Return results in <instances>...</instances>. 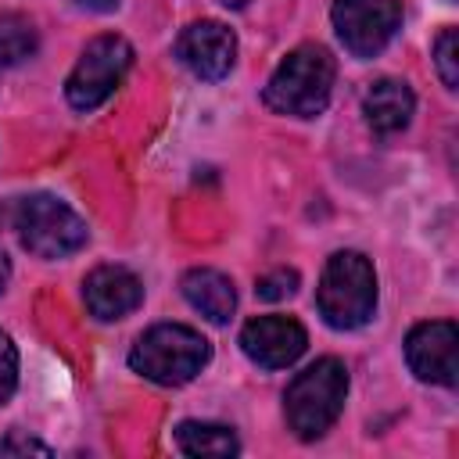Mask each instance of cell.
I'll list each match as a JSON object with an SVG mask.
<instances>
[{
	"label": "cell",
	"mask_w": 459,
	"mask_h": 459,
	"mask_svg": "<svg viewBox=\"0 0 459 459\" xmlns=\"http://www.w3.org/2000/svg\"><path fill=\"white\" fill-rule=\"evenodd\" d=\"M294 290H298V273H294V269H273V273H265V276L258 280V287H255V294L265 298V301L290 298Z\"/></svg>",
	"instance_id": "e0dca14e"
},
{
	"label": "cell",
	"mask_w": 459,
	"mask_h": 459,
	"mask_svg": "<svg viewBox=\"0 0 459 459\" xmlns=\"http://www.w3.org/2000/svg\"><path fill=\"white\" fill-rule=\"evenodd\" d=\"M412 111H416V97H412L409 82H402V79H391V75L387 79H377L362 93V115H366V126L377 136L402 133L409 126Z\"/></svg>",
	"instance_id": "7c38bea8"
},
{
	"label": "cell",
	"mask_w": 459,
	"mask_h": 459,
	"mask_svg": "<svg viewBox=\"0 0 459 459\" xmlns=\"http://www.w3.org/2000/svg\"><path fill=\"white\" fill-rule=\"evenodd\" d=\"M333 75H337V65L330 50L319 43H301L276 65V72L262 90V100L276 115L316 118L330 104Z\"/></svg>",
	"instance_id": "6da1fadb"
},
{
	"label": "cell",
	"mask_w": 459,
	"mask_h": 459,
	"mask_svg": "<svg viewBox=\"0 0 459 459\" xmlns=\"http://www.w3.org/2000/svg\"><path fill=\"white\" fill-rule=\"evenodd\" d=\"M212 359V344L201 330L183 326V323H158L147 333L136 337L129 351V366L161 384V387H179L190 384Z\"/></svg>",
	"instance_id": "277c9868"
},
{
	"label": "cell",
	"mask_w": 459,
	"mask_h": 459,
	"mask_svg": "<svg viewBox=\"0 0 459 459\" xmlns=\"http://www.w3.org/2000/svg\"><path fill=\"white\" fill-rule=\"evenodd\" d=\"M0 452H36V455H50V448H47L43 441H36V437H22L18 430H14L7 441H0Z\"/></svg>",
	"instance_id": "d6986e66"
},
{
	"label": "cell",
	"mask_w": 459,
	"mask_h": 459,
	"mask_svg": "<svg viewBox=\"0 0 459 459\" xmlns=\"http://www.w3.org/2000/svg\"><path fill=\"white\" fill-rule=\"evenodd\" d=\"M316 305L326 326L333 330H359L377 312V273L362 251H337L326 258Z\"/></svg>",
	"instance_id": "7a4b0ae2"
},
{
	"label": "cell",
	"mask_w": 459,
	"mask_h": 459,
	"mask_svg": "<svg viewBox=\"0 0 459 459\" xmlns=\"http://www.w3.org/2000/svg\"><path fill=\"white\" fill-rule=\"evenodd\" d=\"M348 398V369L341 359H316L308 369H301L290 387L283 391V416L287 427L301 437V441H316L323 437Z\"/></svg>",
	"instance_id": "3957f363"
},
{
	"label": "cell",
	"mask_w": 459,
	"mask_h": 459,
	"mask_svg": "<svg viewBox=\"0 0 459 459\" xmlns=\"http://www.w3.org/2000/svg\"><path fill=\"white\" fill-rule=\"evenodd\" d=\"M219 4H222V7H233V11H237V7H244L247 0H219Z\"/></svg>",
	"instance_id": "7402d4cb"
},
{
	"label": "cell",
	"mask_w": 459,
	"mask_h": 459,
	"mask_svg": "<svg viewBox=\"0 0 459 459\" xmlns=\"http://www.w3.org/2000/svg\"><path fill=\"white\" fill-rule=\"evenodd\" d=\"M82 298H86V308L111 323V319H126L129 312L140 308L143 301V283L133 269L126 265H97L86 283H82Z\"/></svg>",
	"instance_id": "8fae6325"
},
{
	"label": "cell",
	"mask_w": 459,
	"mask_h": 459,
	"mask_svg": "<svg viewBox=\"0 0 459 459\" xmlns=\"http://www.w3.org/2000/svg\"><path fill=\"white\" fill-rule=\"evenodd\" d=\"M14 387H18V351H14L11 337L0 330V405L11 402Z\"/></svg>",
	"instance_id": "ac0fdd59"
},
{
	"label": "cell",
	"mask_w": 459,
	"mask_h": 459,
	"mask_svg": "<svg viewBox=\"0 0 459 459\" xmlns=\"http://www.w3.org/2000/svg\"><path fill=\"white\" fill-rule=\"evenodd\" d=\"M39 47L36 25L25 14H0V68L22 65Z\"/></svg>",
	"instance_id": "9a60e30c"
},
{
	"label": "cell",
	"mask_w": 459,
	"mask_h": 459,
	"mask_svg": "<svg viewBox=\"0 0 459 459\" xmlns=\"http://www.w3.org/2000/svg\"><path fill=\"white\" fill-rule=\"evenodd\" d=\"M455 348H459V330L448 319L420 323L405 337V362L423 384H441L455 387Z\"/></svg>",
	"instance_id": "9c48e42d"
},
{
	"label": "cell",
	"mask_w": 459,
	"mask_h": 459,
	"mask_svg": "<svg viewBox=\"0 0 459 459\" xmlns=\"http://www.w3.org/2000/svg\"><path fill=\"white\" fill-rule=\"evenodd\" d=\"M240 348L255 366L283 369V366H294L305 355L308 333L294 316H258V319L244 323Z\"/></svg>",
	"instance_id": "ba28073f"
},
{
	"label": "cell",
	"mask_w": 459,
	"mask_h": 459,
	"mask_svg": "<svg viewBox=\"0 0 459 459\" xmlns=\"http://www.w3.org/2000/svg\"><path fill=\"white\" fill-rule=\"evenodd\" d=\"M133 65V47L115 36V32H104L97 39H90L72 68V75L65 79V97L75 111H93L100 108L115 86L122 82V75L129 72Z\"/></svg>",
	"instance_id": "8992f818"
},
{
	"label": "cell",
	"mask_w": 459,
	"mask_h": 459,
	"mask_svg": "<svg viewBox=\"0 0 459 459\" xmlns=\"http://www.w3.org/2000/svg\"><path fill=\"white\" fill-rule=\"evenodd\" d=\"M183 298L212 323H230L233 308H237V287L226 273L219 269H190L183 280Z\"/></svg>",
	"instance_id": "4fadbf2b"
},
{
	"label": "cell",
	"mask_w": 459,
	"mask_h": 459,
	"mask_svg": "<svg viewBox=\"0 0 459 459\" xmlns=\"http://www.w3.org/2000/svg\"><path fill=\"white\" fill-rule=\"evenodd\" d=\"M75 4H79V7H86V11H100V14L118 7V0H75Z\"/></svg>",
	"instance_id": "ffe728a7"
},
{
	"label": "cell",
	"mask_w": 459,
	"mask_h": 459,
	"mask_svg": "<svg viewBox=\"0 0 459 459\" xmlns=\"http://www.w3.org/2000/svg\"><path fill=\"white\" fill-rule=\"evenodd\" d=\"M176 57L197 75V79H222L230 75L233 61H237V36L215 22V18H201L194 25H186L176 39Z\"/></svg>",
	"instance_id": "30bf717a"
},
{
	"label": "cell",
	"mask_w": 459,
	"mask_h": 459,
	"mask_svg": "<svg viewBox=\"0 0 459 459\" xmlns=\"http://www.w3.org/2000/svg\"><path fill=\"white\" fill-rule=\"evenodd\" d=\"M11 226L25 251L36 258H68L75 255L90 230L86 222L54 194H29L11 204Z\"/></svg>",
	"instance_id": "5b68a950"
},
{
	"label": "cell",
	"mask_w": 459,
	"mask_h": 459,
	"mask_svg": "<svg viewBox=\"0 0 459 459\" xmlns=\"http://www.w3.org/2000/svg\"><path fill=\"white\" fill-rule=\"evenodd\" d=\"M176 445L183 455H237L240 452V441L230 427L222 423H204V420H183L176 427Z\"/></svg>",
	"instance_id": "5bb4252c"
},
{
	"label": "cell",
	"mask_w": 459,
	"mask_h": 459,
	"mask_svg": "<svg viewBox=\"0 0 459 459\" xmlns=\"http://www.w3.org/2000/svg\"><path fill=\"white\" fill-rule=\"evenodd\" d=\"M434 65H437L441 82L448 90H455V82H459V32L452 25L434 39Z\"/></svg>",
	"instance_id": "2e32d148"
},
{
	"label": "cell",
	"mask_w": 459,
	"mask_h": 459,
	"mask_svg": "<svg viewBox=\"0 0 459 459\" xmlns=\"http://www.w3.org/2000/svg\"><path fill=\"white\" fill-rule=\"evenodd\" d=\"M7 280H11V258H7V255H4V247H0V294H4Z\"/></svg>",
	"instance_id": "44dd1931"
},
{
	"label": "cell",
	"mask_w": 459,
	"mask_h": 459,
	"mask_svg": "<svg viewBox=\"0 0 459 459\" xmlns=\"http://www.w3.org/2000/svg\"><path fill=\"white\" fill-rule=\"evenodd\" d=\"M333 29L351 57H377L402 25L398 0H333Z\"/></svg>",
	"instance_id": "52a82bcc"
}]
</instances>
